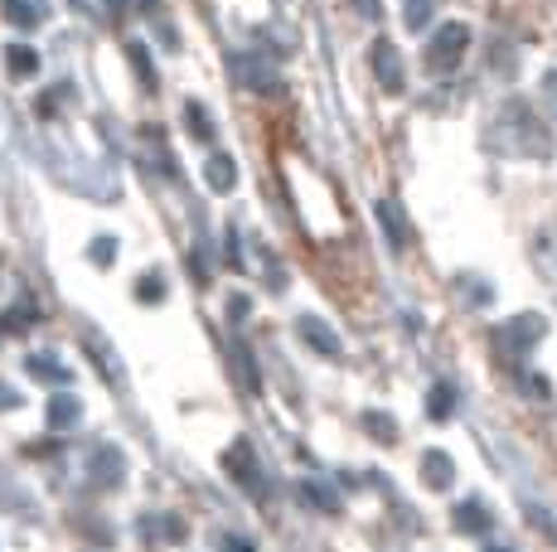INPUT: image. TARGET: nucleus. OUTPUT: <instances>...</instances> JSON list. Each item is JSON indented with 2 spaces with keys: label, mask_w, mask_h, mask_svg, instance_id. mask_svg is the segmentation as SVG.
<instances>
[{
  "label": "nucleus",
  "mask_w": 557,
  "mask_h": 552,
  "mask_svg": "<svg viewBox=\"0 0 557 552\" xmlns=\"http://www.w3.org/2000/svg\"><path fill=\"white\" fill-rule=\"evenodd\" d=\"M490 146L505 155H533V161H548L553 155V136L543 131V122L529 112V102H505L490 126Z\"/></svg>",
  "instance_id": "obj_1"
},
{
  "label": "nucleus",
  "mask_w": 557,
  "mask_h": 552,
  "mask_svg": "<svg viewBox=\"0 0 557 552\" xmlns=\"http://www.w3.org/2000/svg\"><path fill=\"white\" fill-rule=\"evenodd\" d=\"M5 68H10V78H35V73H39V54L29 45H10L5 49Z\"/></svg>",
  "instance_id": "obj_5"
},
{
  "label": "nucleus",
  "mask_w": 557,
  "mask_h": 552,
  "mask_svg": "<svg viewBox=\"0 0 557 552\" xmlns=\"http://www.w3.org/2000/svg\"><path fill=\"white\" fill-rule=\"evenodd\" d=\"M373 73H379V83H383V88H388V92H403L407 73H403L398 49H393L388 39H379V45H373Z\"/></svg>",
  "instance_id": "obj_3"
},
{
  "label": "nucleus",
  "mask_w": 557,
  "mask_h": 552,
  "mask_svg": "<svg viewBox=\"0 0 557 552\" xmlns=\"http://www.w3.org/2000/svg\"><path fill=\"white\" fill-rule=\"evenodd\" d=\"M466 45H470V29L466 25H442L432 35V45H426V73H451L460 68V59H466Z\"/></svg>",
  "instance_id": "obj_2"
},
{
  "label": "nucleus",
  "mask_w": 557,
  "mask_h": 552,
  "mask_svg": "<svg viewBox=\"0 0 557 552\" xmlns=\"http://www.w3.org/2000/svg\"><path fill=\"white\" fill-rule=\"evenodd\" d=\"M355 5L363 10V20H379V10H383V5H379V0H355Z\"/></svg>",
  "instance_id": "obj_11"
},
{
  "label": "nucleus",
  "mask_w": 557,
  "mask_h": 552,
  "mask_svg": "<svg viewBox=\"0 0 557 552\" xmlns=\"http://www.w3.org/2000/svg\"><path fill=\"white\" fill-rule=\"evenodd\" d=\"M539 335H543V321H539V315H519V321H509L505 330H499V339H509L513 349H529Z\"/></svg>",
  "instance_id": "obj_4"
},
{
  "label": "nucleus",
  "mask_w": 557,
  "mask_h": 552,
  "mask_svg": "<svg viewBox=\"0 0 557 552\" xmlns=\"http://www.w3.org/2000/svg\"><path fill=\"white\" fill-rule=\"evenodd\" d=\"M209 185L213 189H228L233 185V161H213L209 165Z\"/></svg>",
  "instance_id": "obj_8"
},
{
  "label": "nucleus",
  "mask_w": 557,
  "mask_h": 552,
  "mask_svg": "<svg viewBox=\"0 0 557 552\" xmlns=\"http://www.w3.org/2000/svg\"><path fill=\"white\" fill-rule=\"evenodd\" d=\"M426 475H432L436 485H446V480H451V465L442 461V451H432V461H426Z\"/></svg>",
  "instance_id": "obj_10"
},
{
  "label": "nucleus",
  "mask_w": 557,
  "mask_h": 552,
  "mask_svg": "<svg viewBox=\"0 0 557 552\" xmlns=\"http://www.w3.org/2000/svg\"><path fill=\"white\" fill-rule=\"evenodd\" d=\"M432 15H436V0H407V29H426L432 25Z\"/></svg>",
  "instance_id": "obj_7"
},
{
  "label": "nucleus",
  "mask_w": 557,
  "mask_h": 552,
  "mask_svg": "<svg viewBox=\"0 0 557 552\" xmlns=\"http://www.w3.org/2000/svg\"><path fill=\"white\" fill-rule=\"evenodd\" d=\"M0 10H5V20L10 25H20V29H29V25H39V0H0Z\"/></svg>",
  "instance_id": "obj_6"
},
{
  "label": "nucleus",
  "mask_w": 557,
  "mask_h": 552,
  "mask_svg": "<svg viewBox=\"0 0 557 552\" xmlns=\"http://www.w3.org/2000/svg\"><path fill=\"white\" fill-rule=\"evenodd\" d=\"M539 92H543V108L557 116V68H553V73H543V88H539Z\"/></svg>",
  "instance_id": "obj_9"
}]
</instances>
